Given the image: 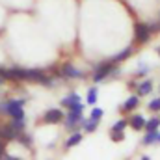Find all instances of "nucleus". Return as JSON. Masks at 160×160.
Returning a JSON list of instances; mask_svg holds the SVG:
<instances>
[{
  "label": "nucleus",
  "instance_id": "nucleus-1",
  "mask_svg": "<svg viewBox=\"0 0 160 160\" xmlns=\"http://www.w3.org/2000/svg\"><path fill=\"white\" fill-rule=\"evenodd\" d=\"M24 99H11V101H4L0 102V114L2 116H11L13 119H22L24 118Z\"/></svg>",
  "mask_w": 160,
  "mask_h": 160
},
{
  "label": "nucleus",
  "instance_id": "nucleus-2",
  "mask_svg": "<svg viewBox=\"0 0 160 160\" xmlns=\"http://www.w3.org/2000/svg\"><path fill=\"white\" fill-rule=\"evenodd\" d=\"M112 73H119V69L116 67V62H104V63H101V65H97V69H95V73H93V80L95 82H101V80H104L108 75H112Z\"/></svg>",
  "mask_w": 160,
  "mask_h": 160
},
{
  "label": "nucleus",
  "instance_id": "nucleus-3",
  "mask_svg": "<svg viewBox=\"0 0 160 160\" xmlns=\"http://www.w3.org/2000/svg\"><path fill=\"white\" fill-rule=\"evenodd\" d=\"M82 121V104L75 106V108H69V114L65 118V127L73 132H77V125Z\"/></svg>",
  "mask_w": 160,
  "mask_h": 160
},
{
  "label": "nucleus",
  "instance_id": "nucleus-4",
  "mask_svg": "<svg viewBox=\"0 0 160 160\" xmlns=\"http://www.w3.org/2000/svg\"><path fill=\"white\" fill-rule=\"evenodd\" d=\"M134 32H136V41L138 43H147L149 38H151V28L147 24H143V22H138Z\"/></svg>",
  "mask_w": 160,
  "mask_h": 160
},
{
  "label": "nucleus",
  "instance_id": "nucleus-5",
  "mask_svg": "<svg viewBox=\"0 0 160 160\" xmlns=\"http://www.w3.org/2000/svg\"><path fill=\"white\" fill-rule=\"evenodd\" d=\"M62 119H63V112L58 110V108H52V110H48V112L43 116V121H45V123H60Z\"/></svg>",
  "mask_w": 160,
  "mask_h": 160
},
{
  "label": "nucleus",
  "instance_id": "nucleus-6",
  "mask_svg": "<svg viewBox=\"0 0 160 160\" xmlns=\"http://www.w3.org/2000/svg\"><path fill=\"white\" fill-rule=\"evenodd\" d=\"M62 75L67 77V78H82V77H84V73L78 71V69H77L75 65H71V63H67V65L62 67Z\"/></svg>",
  "mask_w": 160,
  "mask_h": 160
},
{
  "label": "nucleus",
  "instance_id": "nucleus-7",
  "mask_svg": "<svg viewBox=\"0 0 160 160\" xmlns=\"http://www.w3.org/2000/svg\"><path fill=\"white\" fill-rule=\"evenodd\" d=\"M17 130L11 127V125H2L0 127V138L6 142V140H13V138H17Z\"/></svg>",
  "mask_w": 160,
  "mask_h": 160
},
{
  "label": "nucleus",
  "instance_id": "nucleus-8",
  "mask_svg": "<svg viewBox=\"0 0 160 160\" xmlns=\"http://www.w3.org/2000/svg\"><path fill=\"white\" fill-rule=\"evenodd\" d=\"M62 104H63L65 108H75V106L80 104V97L77 95V93H71V95H67V97L62 101Z\"/></svg>",
  "mask_w": 160,
  "mask_h": 160
},
{
  "label": "nucleus",
  "instance_id": "nucleus-9",
  "mask_svg": "<svg viewBox=\"0 0 160 160\" xmlns=\"http://www.w3.org/2000/svg\"><path fill=\"white\" fill-rule=\"evenodd\" d=\"M128 123H130V127H132L134 130H142V128L145 127V119H143V116H140V114H136V116H132Z\"/></svg>",
  "mask_w": 160,
  "mask_h": 160
},
{
  "label": "nucleus",
  "instance_id": "nucleus-10",
  "mask_svg": "<svg viewBox=\"0 0 160 160\" xmlns=\"http://www.w3.org/2000/svg\"><path fill=\"white\" fill-rule=\"evenodd\" d=\"M153 91V82L151 80H143L142 84H138V95H147Z\"/></svg>",
  "mask_w": 160,
  "mask_h": 160
},
{
  "label": "nucleus",
  "instance_id": "nucleus-11",
  "mask_svg": "<svg viewBox=\"0 0 160 160\" xmlns=\"http://www.w3.org/2000/svg\"><path fill=\"white\" fill-rule=\"evenodd\" d=\"M155 142H158V132H157V130H147V134L143 136L142 143H143V145H151V143H155Z\"/></svg>",
  "mask_w": 160,
  "mask_h": 160
},
{
  "label": "nucleus",
  "instance_id": "nucleus-12",
  "mask_svg": "<svg viewBox=\"0 0 160 160\" xmlns=\"http://www.w3.org/2000/svg\"><path fill=\"white\" fill-rule=\"evenodd\" d=\"M138 102H140V99L132 95L130 99H127V101H125V104H123V110H125V112H130V110H134V108L138 106Z\"/></svg>",
  "mask_w": 160,
  "mask_h": 160
},
{
  "label": "nucleus",
  "instance_id": "nucleus-13",
  "mask_svg": "<svg viewBox=\"0 0 160 160\" xmlns=\"http://www.w3.org/2000/svg\"><path fill=\"white\" fill-rule=\"evenodd\" d=\"M80 142H82V134H78V132H73V136L67 140V143H65V147L67 149H71V147H75V145H78Z\"/></svg>",
  "mask_w": 160,
  "mask_h": 160
},
{
  "label": "nucleus",
  "instance_id": "nucleus-14",
  "mask_svg": "<svg viewBox=\"0 0 160 160\" xmlns=\"http://www.w3.org/2000/svg\"><path fill=\"white\" fill-rule=\"evenodd\" d=\"M160 127V118H151L149 121H145V130H157Z\"/></svg>",
  "mask_w": 160,
  "mask_h": 160
},
{
  "label": "nucleus",
  "instance_id": "nucleus-15",
  "mask_svg": "<svg viewBox=\"0 0 160 160\" xmlns=\"http://www.w3.org/2000/svg\"><path fill=\"white\" fill-rule=\"evenodd\" d=\"M97 125H99V119H91L89 118V119L84 123V130L86 132H95L97 130Z\"/></svg>",
  "mask_w": 160,
  "mask_h": 160
},
{
  "label": "nucleus",
  "instance_id": "nucleus-16",
  "mask_svg": "<svg viewBox=\"0 0 160 160\" xmlns=\"http://www.w3.org/2000/svg\"><path fill=\"white\" fill-rule=\"evenodd\" d=\"M130 52H132V48H125V50H121L118 56H114V58H112V62H116V63H118V62H123V60H127V58L130 56Z\"/></svg>",
  "mask_w": 160,
  "mask_h": 160
},
{
  "label": "nucleus",
  "instance_id": "nucleus-17",
  "mask_svg": "<svg viewBox=\"0 0 160 160\" xmlns=\"http://www.w3.org/2000/svg\"><path fill=\"white\" fill-rule=\"evenodd\" d=\"M97 102V88H89L88 89V104H95Z\"/></svg>",
  "mask_w": 160,
  "mask_h": 160
},
{
  "label": "nucleus",
  "instance_id": "nucleus-18",
  "mask_svg": "<svg viewBox=\"0 0 160 160\" xmlns=\"http://www.w3.org/2000/svg\"><path fill=\"white\" fill-rule=\"evenodd\" d=\"M11 127H13L17 132H22V128H24V118H22V119H13L11 121Z\"/></svg>",
  "mask_w": 160,
  "mask_h": 160
},
{
  "label": "nucleus",
  "instance_id": "nucleus-19",
  "mask_svg": "<svg viewBox=\"0 0 160 160\" xmlns=\"http://www.w3.org/2000/svg\"><path fill=\"white\" fill-rule=\"evenodd\" d=\"M17 138H19V140H21V142H22L26 147H30V143H32V138H30V136H26V134L19 132V134H17Z\"/></svg>",
  "mask_w": 160,
  "mask_h": 160
},
{
  "label": "nucleus",
  "instance_id": "nucleus-20",
  "mask_svg": "<svg viewBox=\"0 0 160 160\" xmlns=\"http://www.w3.org/2000/svg\"><path fill=\"white\" fill-rule=\"evenodd\" d=\"M102 114H104L102 108H93V110H91V119H101Z\"/></svg>",
  "mask_w": 160,
  "mask_h": 160
},
{
  "label": "nucleus",
  "instance_id": "nucleus-21",
  "mask_svg": "<svg viewBox=\"0 0 160 160\" xmlns=\"http://www.w3.org/2000/svg\"><path fill=\"white\" fill-rule=\"evenodd\" d=\"M127 125H128V121L121 119V121H118V123H114V125H112V130H123Z\"/></svg>",
  "mask_w": 160,
  "mask_h": 160
},
{
  "label": "nucleus",
  "instance_id": "nucleus-22",
  "mask_svg": "<svg viewBox=\"0 0 160 160\" xmlns=\"http://www.w3.org/2000/svg\"><path fill=\"white\" fill-rule=\"evenodd\" d=\"M110 136H112V140H116V142H118V140H123V138H125L123 130H112V132H110Z\"/></svg>",
  "mask_w": 160,
  "mask_h": 160
},
{
  "label": "nucleus",
  "instance_id": "nucleus-23",
  "mask_svg": "<svg viewBox=\"0 0 160 160\" xmlns=\"http://www.w3.org/2000/svg\"><path fill=\"white\" fill-rule=\"evenodd\" d=\"M149 110L158 112V110H160V99H155V101H151V102H149Z\"/></svg>",
  "mask_w": 160,
  "mask_h": 160
},
{
  "label": "nucleus",
  "instance_id": "nucleus-24",
  "mask_svg": "<svg viewBox=\"0 0 160 160\" xmlns=\"http://www.w3.org/2000/svg\"><path fill=\"white\" fill-rule=\"evenodd\" d=\"M145 73H149V65H140V75H145Z\"/></svg>",
  "mask_w": 160,
  "mask_h": 160
},
{
  "label": "nucleus",
  "instance_id": "nucleus-25",
  "mask_svg": "<svg viewBox=\"0 0 160 160\" xmlns=\"http://www.w3.org/2000/svg\"><path fill=\"white\" fill-rule=\"evenodd\" d=\"M4 151H6V143H4V140L0 138V158L4 157Z\"/></svg>",
  "mask_w": 160,
  "mask_h": 160
},
{
  "label": "nucleus",
  "instance_id": "nucleus-26",
  "mask_svg": "<svg viewBox=\"0 0 160 160\" xmlns=\"http://www.w3.org/2000/svg\"><path fill=\"white\" fill-rule=\"evenodd\" d=\"M158 54H160V47H158Z\"/></svg>",
  "mask_w": 160,
  "mask_h": 160
},
{
  "label": "nucleus",
  "instance_id": "nucleus-27",
  "mask_svg": "<svg viewBox=\"0 0 160 160\" xmlns=\"http://www.w3.org/2000/svg\"><path fill=\"white\" fill-rule=\"evenodd\" d=\"M158 142H160V134H158Z\"/></svg>",
  "mask_w": 160,
  "mask_h": 160
}]
</instances>
